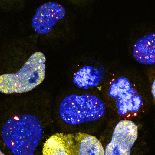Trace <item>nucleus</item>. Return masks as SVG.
<instances>
[{"instance_id": "7ed1b4c3", "label": "nucleus", "mask_w": 155, "mask_h": 155, "mask_svg": "<svg viewBox=\"0 0 155 155\" xmlns=\"http://www.w3.org/2000/svg\"><path fill=\"white\" fill-rule=\"evenodd\" d=\"M105 111V106L102 100L88 94L69 96L63 100L60 107L62 119L71 125L98 120Z\"/></svg>"}, {"instance_id": "9b49d317", "label": "nucleus", "mask_w": 155, "mask_h": 155, "mask_svg": "<svg viewBox=\"0 0 155 155\" xmlns=\"http://www.w3.org/2000/svg\"><path fill=\"white\" fill-rule=\"evenodd\" d=\"M152 94L155 99V79L153 83V85H152Z\"/></svg>"}, {"instance_id": "f8f14e48", "label": "nucleus", "mask_w": 155, "mask_h": 155, "mask_svg": "<svg viewBox=\"0 0 155 155\" xmlns=\"http://www.w3.org/2000/svg\"><path fill=\"white\" fill-rule=\"evenodd\" d=\"M0 155H5L0 150Z\"/></svg>"}, {"instance_id": "f257e3e1", "label": "nucleus", "mask_w": 155, "mask_h": 155, "mask_svg": "<svg viewBox=\"0 0 155 155\" xmlns=\"http://www.w3.org/2000/svg\"><path fill=\"white\" fill-rule=\"evenodd\" d=\"M42 136L41 124L32 115L12 117L2 131L3 141L14 155H33Z\"/></svg>"}, {"instance_id": "9d476101", "label": "nucleus", "mask_w": 155, "mask_h": 155, "mask_svg": "<svg viewBox=\"0 0 155 155\" xmlns=\"http://www.w3.org/2000/svg\"><path fill=\"white\" fill-rule=\"evenodd\" d=\"M44 155H68L56 134L50 136L44 144Z\"/></svg>"}, {"instance_id": "1a4fd4ad", "label": "nucleus", "mask_w": 155, "mask_h": 155, "mask_svg": "<svg viewBox=\"0 0 155 155\" xmlns=\"http://www.w3.org/2000/svg\"><path fill=\"white\" fill-rule=\"evenodd\" d=\"M100 72L94 67L86 66L79 70L74 76L73 83L79 88L88 89L97 86L101 81Z\"/></svg>"}, {"instance_id": "39448f33", "label": "nucleus", "mask_w": 155, "mask_h": 155, "mask_svg": "<svg viewBox=\"0 0 155 155\" xmlns=\"http://www.w3.org/2000/svg\"><path fill=\"white\" fill-rule=\"evenodd\" d=\"M138 129L132 121H120L114 130L111 142L106 147L104 155H130L138 136Z\"/></svg>"}, {"instance_id": "20e7f679", "label": "nucleus", "mask_w": 155, "mask_h": 155, "mask_svg": "<svg viewBox=\"0 0 155 155\" xmlns=\"http://www.w3.org/2000/svg\"><path fill=\"white\" fill-rule=\"evenodd\" d=\"M108 95L116 99L118 113L122 116L128 113H137L143 106L141 96L137 94L129 80L124 76L111 83Z\"/></svg>"}, {"instance_id": "6e6552de", "label": "nucleus", "mask_w": 155, "mask_h": 155, "mask_svg": "<svg viewBox=\"0 0 155 155\" xmlns=\"http://www.w3.org/2000/svg\"><path fill=\"white\" fill-rule=\"evenodd\" d=\"M133 54L135 59L142 64H155V32L138 39L133 47Z\"/></svg>"}, {"instance_id": "f03ea898", "label": "nucleus", "mask_w": 155, "mask_h": 155, "mask_svg": "<svg viewBox=\"0 0 155 155\" xmlns=\"http://www.w3.org/2000/svg\"><path fill=\"white\" fill-rule=\"evenodd\" d=\"M45 62L46 58L43 53L33 54L18 72L0 76V92L11 94L32 90L44 80Z\"/></svg>"}, {"instance_id": "423d86ee", "label": "nucleus", "mask_w": 155, "mask_h": 155, "mask_svg": "<svg viewBox=\"0 0 155 155\" xmlns=\"http://www.w3.org/2000/svg\"><path fill=\"white\" fill-rule=\"evenodd\" d=\"M56 135L68 155H104L102 144L95 136L82 133Z\"/></svg>"}, {"instance_id": "0eeeda50", "label": "nucleus", "mask_w": 155, "mask_h": 155, "mask_svg": "<svg viewBox=\"0 0 155 155\" xmlns=\"http://www.w3.org/2000/svg\"><path fill=\"white\" fill-rule=\"evenodd\" d=\"M66 12L65 8L60 4H44L37 9L33 18V29L39 34H47L51 31L58 21L64 17Z\"/></svg>"}]
</instances>
